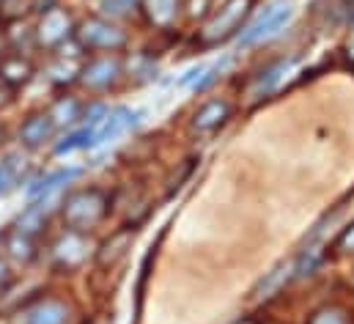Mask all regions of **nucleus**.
Returning a JSON list of instances; mask_svg holds the SVG:
<instances>
[{"label":"nucleus","mask_w":354,"mask_h":324,"mask_svg":"<svg viewBox=\"0 0 354 324\" xmlns=\"http://www.w3.org/2000/svg\"><path fill=\"white\" fill-rule=\"evenodd\" d=\"M88 258V242H86V234H77V231H66L64 237H58L53 244V261L58 269L64 272H72L77 267H83V261Z\"/></svg>","instance_id":"obj_6"},{"label":"nucleus","mask_w":354,"mask_h":324,"mask_svg":"<svg viewBox=\"0 0 354 324\" xmlns=\"http://www.w3.org/2000/svg\"><path fill=\"white\" fill-rule=\"evenodd\" d=\"M129 78L132 82H149L157 78V64L149 58V55H143V53H138L132 61H129Z\"/></svg>","instance_id":"obj_23"},{"label":"nucleus","mask_w":354,"mask_h":324,"mask_svg":"<svg viewBox=\"0 0 354 324\" xmlns=\"http://www.w3.org/2000/svg\"><path fill=\"white\" fill-rule=\"evenodd\" d=\"M138 8L151 28L168 30L176 25L178 14H181V0H138Z\"/></svg>","instance_id":"obj_10"},{"label":"nucleus","mask_w":354,"mask_h":324,"mask_svg":"<svg viewBox=\"0 0 354 324\" xmlns=\"http://www.w3.org/2000/svg\"><path fill=\"white\" fill-rule=\"evenodd\" d=\"M93 129H96V127L86 124L83 129L72 132L69 138H64V141L55 146V154H69V152H75V149H86V146L91 149V143H93Z\"/></svg>","instance_id":"obj_22"},{"label":"nucleus","mask_w":354,"mask_h":324,"mask_svg":"<svg viewBox=\"0 0 354 324\" xmlns=\"http://www.w3.org/2000/svg\"><path fill=\"white\" fill-rule=\"evenodd\" d=\"M55 132V124L47 113H36L30 118H25V124L19 127V143L28 146V149H39L44 146Z\"/></svg>","instance_id":"obj_14"},{"label":"nucleus","mask_w":354,"mask_h":324,"mask_svg":"<svg viewBox=\"0 0 354 324\" xmlns=\"http://www.w3.org/2000/svg\"><path fill=\"white\" fill-rule=\"evenodd\" d=\"M0 78L8 82L11 88H22V85H28V82L33 80V64L25 55L11 53V55H6L0 61Z\"/></svg>","instance_id":"obj_15"},{"label":"nucleus","mask_w":354,"mask_h":324,"mask_svg":"<svg viewBox=\"0 0 354 324\" xmlns=\"http://www.w3.org/2000/svg\"><path fill=\"white\" fill-rule=\"evenodd\" d=\"M288 69H291V61H288V58H280V61L266 64L259 75H253V80L248 85V96H250V99H264V96H269V93L277 88V82L283 80V75H286Z\"/></svg>","instance_id":"obj_12"},{"label":"nucleus","mask_w":354,"mask_h":324,"mask_svg":"<svg viewBox=\"0 0 354 324\" xmlns=\"http://www.w3.org/2000/svg\"><path fill=\"white\" fill-rule=\"evenodd\" d=\"M75 33V22H72V14L61 6H47L41 14H39V22H36V30H33V42L44 50H58L64 42H69Z\"/></svg>","instance_id":"obj_4"},{"label":"nucleus","mask_w":354,"mask_h":324,"mask_svg":"<svg viewBox=\"0 0 354 324\" xmlns=\"http://www.w3.org/2000/svg\"><path fill=\"white\" fill-rule=\"evenodd\" d=\"M3 244H6L8 255H11V258H17V261H22V264L33 261V255H36V242H33V237H25V234H19L17 228L6 234Z\"/></svg>","instance_id":"obj_19"},{"label":"nucleus","mask_w":354,"mask_h":324,"mask_svg":"<svg viewBox=\"0 0 354 324\" xmlns=\"http://www.w3.org/2000/svg\"><path fill=\"white\" fill-rule=\"evenodd\" d=\"M225 64H228V61H225ZM225 64H214L212 69H203V75H201V80L195 82V91H203V88H209L212 82H214V80H217V78H220V72H223V66H225Z\"/></svg>","instance_id":"obj_30"},{"label":"nucleus","mask_w":354,"mask_h":324,"mask_svg":"<svg viewBox=\"0 0 354 324\" xmlns=\"http://www.w3.org/2000/svg\"><path fill=\"white\" fill-rule=\"evenodd\" d=\"M135 242V228H118L115 234H110V240H104V242L99 244V250H96V264L99 267H113V264H118L124 255H127V250L132 247Z\"/></svg>","instance_id":"obj_13"},{"label":"nucleus","mask_w":354,"mask_h":324,"mask_svg":"<svg viewBox=\"0 0 354 324\" xmlns=\"http://www.w3.org/2000/svg\"><path fill=\"white\" fill-rule=\"evenodd\" d=\"M47 116L53 118L55 127H72L75 121L83 118V105H80V99H75V96H61V99L53 102V107H50Z\"/></svg>","instance_id":"obj_17"},{"label":"nucleus","mask_w":354,"mask_h":324,"mask_svg":"<svg viewBox=\"0 0 354 324\" xmlns=\"http://www.w3.org/2000/svg\"><path fill=\"white\" fill-rule=\"evenodd\" d=\"M80 176V168H61L55 173H47L41 179H36L30 187H28V195L33 198V204H44L47 198H53L61 187H66L69 181H75Z\"/></svg>","instance_id":"obj_11"},{"label":"nucleus","mask_w":354,"mask_h":324,"mask_svg":"<svg viewBox=\"0 0 354 324\" xmlns=\"http://www.w3.org/2000/svg\"><path fill=\"white\" fill-rule=\"evenodd\" d=\"M181 8L189 19H203L212 8V0H181Z\"/></svg>","instance_id":"obj_28"},{"label":"nucleus","mask_w":354,"mask_h":324,"mask_svg":"<svg viewBox=\"0 0 354 324\" xmlns=\"http://www.w3.org/2000/svg\"><path fill=\"white\" fill-rule=\"evenodd\" d=\"M203 69H206V66H192V69H187L184 78L178 80V85H192V82H198L201 80V75H203Z\"/></svg>","instance_id":"obj_32"},{"label":"nucleus","mask_w":354,"mask_h":324,"mask_svg":"<svg viewBox=\"0 0 354 324\" xmlns=\"http://www.w3.org/2000/svg\"><path fill=\"white\" fill-rule=\"evenodd\" d=\"M335 253H341V255H354V223L338 237V242H335Z\"/></svg>","instance_id":"obj_29"},{"label":"nucleus","mask_w":354,"mask_h":324,"mask_svg":"<svg viewBox=\"0 0 354 324\" xmlns=\"http://www.w3.org/2000/svg\"><path fill=\"white\" fill-rule=\"evenodd\" d=\"M8 280H11V272H8V264L6 261H0V291L8 286Z\"/></svg>","instance_id":"obj_33"},{"label":"nucleus","mask_w":354,"mask_h":324,"mask_svg":"<svg viewBox=\"0 0 354 324\" xmlns=\"http://www.w3.org/2000/svg\"><path fill=\"white\" fill-rule=\"evenodd\" d=\"M14 228H17L19 234H25V237H33V240H36V237L47 228V209H44V206H39V204H30V206L17 217Z\"/></svg>","instance_id":"obj_18"},{"label":"nucleus","mask_w":354,"mask_h":324,"mask_svg":"<svg viewBox=\"0 0 354 324\" xmlns=\"http://www.w3.org/2000/svg\"><path fill=\"white\" fill-rule=\"evenodd\" d=\"M138 118H140V113H132L129 107H115V110L104 113V118L93 129V143L91 146H102V143L115 141L121 132H127L129 127H135Z\"/></svg>","instance_id":"obj_9"},{"label":"nucleus","mask_w":354,"mask_h":324,"mask_svg":"<svg viewBox=\"0 0 354 324\" xmlns=\"http://www.w3.org/2000/svg\"><path fill=\"white\" fill-rule=\"evenodd\" d=\"M253 0H225L212 17L209 22L198 30V44L201 47H217L223 42H228L231 36L239 33V28L245 25V19L250 17Z\"/></svg>","instance_id":"obj_2"},{"label":"nucleus","mask_w":354,"mask_h":324,"mask_svg":"<svg viewBox=\"0 0 354 324\" xmlns=\"http://www.w3.org/2000/svg\"><path fill=\"white\" fill-rule=\"evenodd\" d=\"M14 91H17V88H11L8 82L0 78V110H3V107H8V105L14 102Z\"/></svg>","instance_id":"obj_31"},{"label":"nucleus","mask_w":354,"mask_h":324,"mask_svg":"<svg viewBox=\"0 0 354 324\" xmlns=\"http://www.w3.org/2000/svg\"><path fill=\"white\" fill-rule=\"evenodd\" d=\"M107 215H110V195L99 187L75 190L61 204L64 226L69 231H77V234H91L96 226L104 223Z\"/></svg>","instance_id":"obj_1"},{"label":"nucleus","mask_w":354,"mask_h":324,"mask_svg":"<svg viewBox=\"0 0 354 324\" xmlns=\"http://www.w3.org/2000/svg\"><path fill=\"white\" fill-rule=\"evenodd\" d=\"M28 324H69V308L61 300H41L30 308Z\"/></svg>","instance_id":"obj_16"},{"label":"nucleus","mask_w":354,"mask_h":324,"mask_svg":"<svg viewBox=\"0 0 354 324\" xmlns=\"http://www.w3.org/2000/svg\"><path fill=\"white\" fill-rule=\"evenodd\" d=\"M99 6H102V11L110 14V17H127V14L138 6V0H99Z\"/></svg>","instance_id":"obj_27"},{"label":"nucleus","mask_w":354,"mask_h":324,"mask_svg":"<svg viewBox=\"0 0 354 324\" xmlns=\"http://www.w3.org/2000/svg\"><path fill=\"white\" fill-rule=\"evenodd\" d=\"M234 324H261L259 319H239V322H234Z\"/></svg>","instance_id":"obj_35"},{"label":"nucleus","mask_w":354,"mask_h":324,"mask_svg":"<svg viewBox=\"0 0 354 324\" xmlns=\"http://www.w3.org/2000/svg\"><path fill=\"white\" fill-rule=\"evenodd\" d=\"M231 113H234L231 102H225V99H209V102H203V105L192 113V118H189V129L198 132V135L217 132V129L231 118Z\"/></svg>","instance_id":"obj_8"},{"label":"nucleus","mask_w":354,"mask_h":324,"mask_svg":"<svg viewBox=\"0 0 354 324\" xmlns=\"http://www.w3.org/2000/svg\"><path fill=\"white\" fill-rule=\"evenodd\" d=\"M80 69H83V64H77V61H66V55L61 53L58 58H55V64H50V80L53 82H72L80 78Z\"/></svg>","instance_id":"obj_20"},{"label":"nucleus","mask_w":354,"mask_h":324,"mask_svg":"<svg viewBox=\"0 0 354 324\" xmlns=\"http://www.w3.org/2000/svg\"><path fill=\"white\" fill-rule=\"evenodd\" d=\"M118 78H121V61L115 55H104V58H93L88 64H83L77 80L88 91H104Z\"/></svg>","instance_id":"obj_7"},{"label":"nucleus","mask_w":354,"mask_h":324,"mask_svg":"<svg viewBox=\"0 0 354 324\" xmlns=\"http://www.w3.org/2000/svg\"><path fill=\"white\" fill-rule=\"evenodd\" d=\"M308 324H352L349 319V314H346V308H341V305H324V308H319Z\"/></svg>","instance_id":"obj_25"},{"label":"nucleus","mask_w":354,"mask_h":324,"mask_svg":"<svg viewBox=\"0 0 354 324\" xmlns=\"http://www.w3.org/2000/svg\"><path fill=\"white\" fill-rule=\"evenodd\" d=\"M291 14H294L291 6H269L256 22H250V25L239 33V47H253V44L264 42L269 36H274V33L291 19Z\"/></svg>","instance_id":"obj_5"},{"label":"nucleus","mask_w":354,"mask_h":324,"mask_svg":"<svg viewBox=\"0 0 354 324\" xmlns=\"http://www.w3.org/2000/svg\"><path fill=\"white\" fill-rule=\"evenodd\" d=\"M19 157H6V160H0V198L3 195H8L14 187H17V179H19Z\"/></svg>","instance_id":"obj_24"},{"label":"nucleus","mask_w":354,"mask_h":324,"mask_svg":"<svg viewBox=\"0 0 354 324\" xmlns=\"http://www.w3.org/2000/svg\"><path fill=\"white\" fill-rule=\"evenodd\" d=\"M346 58H349V64L354 66V44H349V47H346Z\"/></svg>","instance_id":"obj_34"},{"label":"nucleus","mask_w":354,"mask_h":324,"mask_svg":"<svg viewBox=\"0 0 354 324\" xmlns=\"http://www.w3.org/2000/svg\"><path fill=\"white\" fill-rule=\"evenodd\" d=\"M283 280H288V267H286V264H277V267H274V269L266 275L264 280L256 286L253 297H256V300H269V297H272V294L280 289V283H283Z\"/></svg>","instance_id":"obj_21"},{"label":"nucleus","mask_w":354,"mask_h":324,"mask_svg":"<svg viewBox=\"0 0 354 324\" xmlns=\"http://www.w3.org/2000/svg\"><path fill=\"white\" fill-rule=\"evenodd\" d=\"M75 44L83 53H93V50H104V53H115L127 47V30L118 28L115 22L104 19V17H86L80 25H75L72 33Z\"/></svg>","instance_id":"obj_3"},{"label":"nucleus","mask_w":354,"mask_h":324,"mask_svg":"<svg viewBox=\"0 0 354 324\" xmlns=\"http://www.w3.org/2000/svg\"><path fill=\"white\" fill-rule=\"evenodd\" d=\"M28 11H30V3L28 0H0V19L3 22L22 19Z\"/></svg>","instance_id":"obj_26"}]
</instances>
